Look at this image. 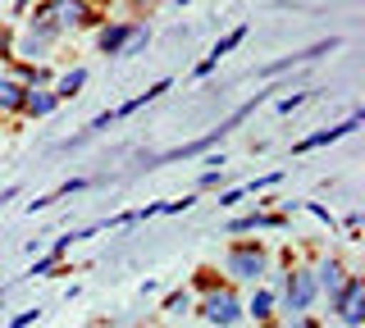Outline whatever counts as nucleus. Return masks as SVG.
Masks as SVG:
<instances>
[{"label": "nucleus", "mask_w": 365, "mask_h": 328, "mask_svg": "<svg viewBox=\"0 0 365 328\" xmlns=\"http://www.w3.org/2000/svg\"><path fill=\"white\" fill-rule=\"evenodd\" d=\"M37 14H41V18H46V23H51L55 32L96 23V14H91V5H87V0H46V5L37 9Z\"/></svg>", "instance_id": "obj_1"}, {"label": "nucleus", "mask_w": 365, "mask_h": 328, "mask_svg": "<svg viewBox=\"0 0 365 328\" xmlns=\"http://www.w3.org/2000/svg\"><path fill=\"white\" fill-rule=\"evenodd\" d=\"M224 269L233 278H242V282H256L260 274H265V246H256V242H237L233 251L224 255Z\"/></svg>", "instance_id": "obj_2"}, {"label": "nucleus", "mask_w": 365, "mask_h": 328, "mask_svg": "<svg viewBox=\"0 0 365 328\" xmlns=\"http://www.w3.org/2000/svg\"><path fill=\"white\" fill-rule=\"evenodd\" d=\"M201 314L215 328H233L237 319H242V301L233 297V287H210V292H205V301H201Z\"/></svg>", "instance_id": "obj_3"}, {"label": "nucleus", "mask_w": 365, "mask_h": 328, "mask_svg": "<svg viewBox=\"0 0 365 328\" xmlns=\"http://www.w3.org/2000/svg\"><path fill=\"white\" fill-rule=\"evenodd\" d=\"M283 282H288V297H283V310H288L292 319H302V314L311 310V301H315V274H311V269H292V274L283 278Z\"/></svg>", "instance_id": "obj_4"}, {"label": "nucleus", "mask_w": 365, "mask_h": 328, "mask_svg": "<svg viewBox=\"0 0 365 328\" xmlns=\"http://www.w3.org/2000/svg\"><path fill=\"white\" fill-rule=\"evenodd\" d=\"M55 37H60V32L46 23L41 14H32V18H28V28H23V41L14 46V55H23V60H32V64H37L41 55H46V46H51Z\"/></svg>", "instance_id": "obj_5"}, {"label": "nucleus", "mask_w": 365, "mask_h": 328, "mask_svg": "<svg viewBox=\"0 0 365 328\" xmlns=\"http://www.w3.org/2000/svg\"><path fill=\"white\" fill-rule=\"evenodd\" d=\"M334 305H338V314H342L347 328L361 324V314H365V282H361V274H347V282H342V292L334 297Z\"/></svg>", "instance_id": "obj_6"}, {"label": "nucleus", "mask_w": 365, "mask_h": 328, "mask_svg": "<svg viewBox=\"0 0 365 328\" xmlns=\"http://www.w3.org/2000/svg\"><path fill=\"white\" fill-rule=\"evenodd\" d=\"M356 128H361V110H356V115H351L347 123H334V128H319V132H311V137H302V142H297V155L315 151V146H329V142L347 137V132H356Z\"/></svg>", "instance_id": "obj_7"}, {"label": "nucleus", "mask_w": 365, "mask_h": 328, "mask_svg": "<svg viewBox=\"0 0 365 328\" xmlns=\"http://www.w3.org/2000/svg\"><path fill=\"white\" fill-rule=\"evenodd\" d=\"M242 41H247V23H242V28H233L228 37H220V41H215V51H210V55H205V60L197 64V78H205V73H210V69L224 60L228 51H237V46H242Z\"/></svg>", "instance_id": "obj_8"}, {"label": "nucleus", "mask_w": 365, "mask_h": 328, "mask_svg": "<svg viewBox=\"0 0 365 328\" xmlns=\"http://www.w3.org/2000/svg\"><path fill=\"white\" fill-rule=\"evenodd\" d=\"M315 274H319V278H315V292H324L329 301H334L338 292H342V282H347V269H342V260H324Z\"/></svg>", "instance_id": "obj_9"}, {"label": "nucleus", "mask_w": 365, "mask_h": 328, "mask_svg": "<svg viewBox=\"0 0 365 328\" xmlns=\"http://www.w3.org/2000/svg\"><path fill=\"white\" fill-rule=\"evenodd\" d=\"M23 96H28V87H23L19 78L0 73V115H19V110H23Z\"/></svg>", "instance_id": "obj_10"}, {"label": "nucleus", "mask_w": 365, "mask_h": 328, "mask_svg": "<svg viewBox=\"0 0 365 328\" xmlns=\"http://www.w3.org/2000/svg\"><path fill=\"white\" fill-rule=\"evenodd\" d=\"M55 105H60V96H55V92H37V87H28V96H23V110H19V115L46 119V115H55Z\"/></svg>", "instance_id": "obj_11"}, {"label": "nucleus", "mask_w": 365, "mask_h": 328, "mask_svg": "<svg viewBox=\"0 0 365 328\" xmlns=\"http://www.w3.org/2000/svg\"><path fill=\"white\" fill-rule=\"evenodd\" d=\"M128 37H133V23H106V28L96 32V41H101V51H106V55H119Z\"/></svg>", "instance_id": "obj_12"}, {"label": "nucleus", "mask_w": 365, "mask_h": 328, "mask_svg": "<svg viewBox=\"0 0 365 328\" xmlns=\"http://www.w3.org/2000/svg\"><path fill=\"white\" fill-rule=\"evenodd\" d=\"M165 92H169V78H160V83H155V87H146L142 96L123 100V105L114 110V119H123V115H137V110H142V105H151V100H160V96H165Z\"/></svg>", "instance_id": "obj_13"}, {"label": "nucleus", "mask_w": 365, "mask_h": 328, "mask_svg": "<svg viewBox=\"0 0 365 328\" xmlns=\"http://www.w3.org/2000/svg\"><path fill=\"white\" fill-rule=\"evenodd\" d=\"M283 214H247V219H233V233H247V228H279Z\"/></svg>", "instance_id": "obj_14"}, {"label": "nucleus", "mask_w": 365, "mask_h": 328, "mask_svg": "<svg viewBox=\"0 0 365 328\" xmlns=\"http://www.w3.org/2000/svg\"><path fill=\"white\" fill-rule=\"evenodd\" d=\"M83 83H87V73H83V69H73V73H64V78H60V83H55V96H60V100H73L78 92H83Z\"/></svg>", "instance_id": "obj_15"}, {"label": "nucleus", "mask_w": 365, "mask_h": 328, "mask_svg": "<svg viewBox=\"0 0 365 328\" xmlns=\"http://www.w3.org/2000/svg\"><path fill=\"white\" fill-rule=\"evenodd\" d=\"M269 305H274V297H269V292H256V297H251V305H247V314H251V319H260V324H265L269 319Z\"/></svg>", "instance_id": "obj_16"}, {"label": "nucleus", "mask_w": 365, "mask_h": 328, "mask_svg": "<svg viewBox=\"0 0 365 328\" xmlns=\"http://www.w3.org/2000/svg\"><path fill=\"white\" fill-rule=\"evenodd\" d=\"M165 310H169V314H187V310H192V292H169Z\"/></svg>", "instance_id": "obj_17"}, {"label": "nucleus", "mask_w": 365, "mask_h": 328, "mask_svg": "<svg viewBox=\"0 0 365 328\" xmlns=\"http://www.w3.org/2000/svg\"><path fill=\"white\" fill-rule=\"evenodd\" d=\"M302 100H306V92H292V96H283V100H279V115H292V110L302 105Z\"/></svg>", "instance_id": "obj_18"}, {"label": "nucleus", "mask_w": 365, "mask_h": 328, "mask_svg": "<svg viewBox=\"0 0 365 328\" xmlns=\"http://www.w3.org/2000/svg\"><path fill=\"white\" fill-rule=\"evenodd\" d=\"M55 260H60V251H51V255H41V260H37V265H32V269H28V274H46V269H55Z\"/></svg>", "instance_id": "obj_19"}, {"label": "nucleus", "mask_w": 365, "mask_h": 328, "mask_svg": "<svg viewBox=\"0 0 365 328\" xmlns=\"http://www.w3.org/2000/svg\"><path fill=\"white\" fill-rule=\"evenodd\" d=\"M9 51H14V37H9V28L0 23V55H9Z\"/></svg>", "instance_id": "obj_20"}, {"label": "nucleus", "mask_w": 365, "mask_h": 328, "mask_svg": "<svg viewBox=\"0 0 365 328\" xmlns=\"http://www.w3.org/2000/svg\"><path fill=\"white\" fill-rule=\"evenodd\" d=\"M37 314H41V310H23V314H19V319H14V324H9V328H28L32 319H37Z\"/></svg>", "instance_id": "obj_21"}, {"label": "nucleus", "mask_w": 365, "mask_h": 328, "mask_svg": "<svg viewBox=\"0 0 365 328\" xmlns=\"http://www.w3.org/2000/svg\"><path fill=\"white\" fill-rule=\"evenodd\" d=\"M14 5H19V9H23V5H28V0H14Z\"/></svg>", "instance_id": "obj_22"}]
</instances>
